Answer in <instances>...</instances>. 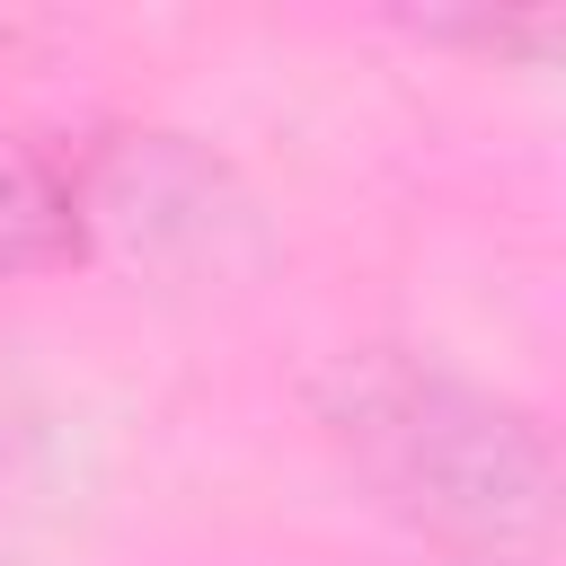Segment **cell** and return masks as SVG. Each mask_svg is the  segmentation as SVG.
I'll list each match as a JSON object with an SVG mask.
<instances>
[{"label":"cell","instance_id":"obj_2","mask_svg":"<svg viewBox=\"0 0 566 566\" xmlns=\"http://www.w3.org/2000/svg\"><path fill=\"white\" fill-rule=\"evenodd\" d=\"M88 248V150L35 124H0V274H62Z\"/></svg>","mask_w":566,"mask_h":566},{"label":"cell","instance_id":"obj_1","mask_svg":"<svg viewBox=\"0 0 566 566\" xmlns=\"http://www.w3.org/2000/svg\"><path fill=\"white\" fill-rule=\"evenodd\" d=\"M345 478L469 566H531L557 539V451L531 407L416 345H363L318 380Z\"/></svg>","mask_w":566,"mask_h":566}]
</instances>
